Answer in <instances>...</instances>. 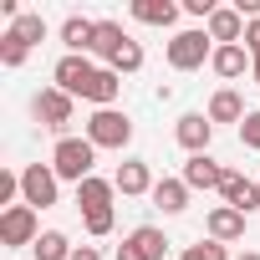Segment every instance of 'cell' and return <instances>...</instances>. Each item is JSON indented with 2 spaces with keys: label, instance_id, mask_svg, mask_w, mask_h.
Wrapping results in <instances>:
<instances>
[{
  "label": "cell",
  "instance_id": "1",
  "mask_svg": "<svg viewBox=\"0 0 260 260\" xmlns=\"http://www.w3.org/2000/svg\"><path fill=\"white\" fill-rule=\"evenodd\" d=\"M127 138H133V122H127V112L117 107H97L87 117V143L92 148H127Z\"/></svg>",
  "mask_w": 260,
  "mask_h": 260
},
{
  "label": "cell",
  "instance_id": "2",
  "mask_svg": "<svg viewBox=\"0 0 260 260\" xmlns=\"http://www.w3.org/2000/svg\"><path fill=\"white\" fill-rule=\"evenodd\" d=\"M92 164H97V148L87 143V138H61L56 143V153H51V169H56V179H92Z\"/></svg>",
  "mask_w": 260,
  "mask_h": 260
},
{
  "label": "cell",
  "instance_id": "3",
  "mask_svg": "<svg viewBox=\"0 0 260 260\" xmlns=\"http://www.w3.org/2000/svg\"><path fill=\"white\" fill-rule=\"evenodd\" d=\"M214 51H209V36L204 31H179L174 41H169V67L174 72H194V67H204Z\"/></svg>",
  "mask_w": 260,
  "mask_h": 260
},
{
  "label": "cell",
  "instance_id": "4",
  "mask_svg": "<svg viewBox=\"0 0 260 260\" xmlns=\"http://www.w3.org/2000/svg\"><path fill=\"white\" fill-rule=\"evenodd\" d=\"M164 255H169V240H164L158 224H138L117 245V260H164Z\"/></svg>",
  "mask_w": 260,
  "mask_h": 260
},
{
  "label": "cell",
  "instance_id": "5",
  "mask_svg": "<svg viewBox=\"0 0 260 260\" xmlns=\"http://www.w3.org/2000/svg\"><path fill=\"white\" fill-rule=\"evenodd\" d=\"M41 230H36V209L31 204H11L0 214V245H36Z\"/></svg>",
  "mask_w": 260,
  "mask_h": 260
},
{
  "label": "cell",
  "instance_id": "6",
  "mask_svg": "<svg viewBox=\"0 0 260 260\" xmlns=\"http://www.w3.org/2000/svg\"><path fill=\"white\" fill-rule=\"evenodd\" d=\"M21 194L31 209H51L56 204V169H41V164L21 169Z\"/></svg>",
  "mask_w": 260,
  "mask_h": 260
},
{
  "label": "cell",
  "instance_id": "7",
  "mask_svg": "<svg viewBox=\"0 0 260 260\" xmlns=\"http://www.w3.org/2000/svg\"><path fill=\"white\" fill-rule=\"evenodd\" d=\"M36 117H41V127H51V133H67V122H72V97L61 92V87H46V92H36Z\"/></svg>",
  "mask_w": 260,
  "mask_h": 260
},
{
  "label": "cell",
  "instance_id": "8",
  "mask_svg": "<svg viewBox=\"0 0 260 260\" xmlns=\"http://www.w3.org/2000/svg\"><path fill=\"white\" fill-rule=\"evenodd\" d=\"M174 138H179L189 153H204V148H209V138H214V122H209L204 112H184V117H179V127H174Z\"/></svg>",
  "mask_w": 260,
  "mask_h": 260
},
{
  "label": "cell",
  "instance_id": "9",
  "mask_svg": "<svg viewBox=\"0 0 260 260\" xmlns=\"http://www.w3.org/2000/svg\"><path fill=\"white\" fill-rule=\"evenodd\" d=\"M92 72H97V67H92L87 56H61V61H56V87H61L67 97H82V87L92 82Z\"/></svg>",
  "mask_w": 260,
  "mask_h": 260
},
{
  "label": "cell",
  "instance_id": "10",
  "mask_svg": "<svg viewBox=\"0 0 260 260\" xmlns=\"http://www.w3.org/2000/svg\"><path fill=\"white\" fill-rule=\"evenodd\" d=\"M219 194H224V204H230V209H240V214H250V209H260V184H250L245 174H224V184H219Z\"/></svg>",
  "mask_w": 260,
  "mask_h": 260
},
{
  "label": "cell",
  "instance_id": "11",
  "mask_svg": "<svg viewBox=\"0 0 260 260\" xmlns=\"http://www.w3.org/2000/svg\"><path fill=\"white\" fill-rule=\"evenodd\" d=\"M224 174H230V169H219L209 153H194V158L184 164V184H189V189H219Z\"/></svg>",
  "mask_w": 260,
  "mask_h": 260
},
{
  "label": "cell",
  "instance_id": "12",
  "mask_svg": "<svg viewBox=\"0 0 260 260\" xmlns=\"http://www.w3.org/2000/svg\"><path fill=\"white\" fill-rule=\"evenodd\" d=\"M117 92H122V77H117L112 67H97V72H92V82L82 87V97H87V102H97V107H112V102H117Z\"/></svg>",
  "mask_w": 260,
  "mask_h": 260
},
{
  "label": "cell",
  "instance_id": "13",
  "mask_svg": "<svg viewBox=\"0 0 260 260\" xmlns=\"http://www.w3.org/2000/svg\"><path fill=\"white\" fill-rule=\"evenodd\" d=\"M112 189H117V194H153V179H148V164H143V158H127V164L117 169Z\"/></svg>",
  "mask_w": 260,
  "mask_h": 260
},
{
  "label": "cell",
  "instance_id": "14",
  "mask_svg": "<svg viewBox=\"0 0 260 260\" xmlns=\"http://www.w3.org/2000/svg\"><path fill=\"white\" fill-rule=\"evenodd\" d=\"M240 36H245V16H240V11H214V16H209V41L240 46Z\"/></svg>",
  "mask_w": 260,
  "mask_h": 260
},
{
  "label": "cell",
  "instance_id": "15",
  "mask_svg": "<svg viewBox=\"0 0 260 260\" xmlns=\"http://www.w3.org/2000/svg\"><path fill=\"white\" fill-rule=\"evenodd\" d=\"M77 204H82V214H97V209H112V184L107 179H82L77 184Z\"/></svg>",
  "mask_w": 260,
  "mask_h": 260
},
{
  "label": "cell",
  "instance_id": "16",
  "mask_svg": "<svg viewBox=\"0 0 260 260\" xmlns=\"http://www.w3.org/2000/svg\"><path fill=\"white\" fill-rule=\"evenodd\" d=\"M245 235V214L240 209H230V204H219V209H209V240H240Z\"/></svg>",
  "mask_w": 260,
  "mask_h": 260
},
{
  "label": "cell",
  "instance_id": "17",
  "mask_svg": "<svg viewBox=\"0 0 260 260\" xmlns=\"http://www.w3.org/2000/svg\"><path fill=\"white\" fill-rule=\"evenodd\" d=\"M153 204H158L164 214H179V209L189 204V184H184V179H158V184H153Z\"/></svg>",
  "mask_w": 260,
  "mask_h": 260
},
{
  "label": "cell",
  "instance_id": "18",
  "mask_svg": "<svg viewBox=\"0 0 260 260\" xmlns=\"http://www.w3.org/2000/svg\"><path fill=\"white\" fill-rule=\"evenodd\" d=\"M133 16L143 26H174L179 21V6H174V0H133Z\"/></svg>",
  "mask_w": 260,
  "mask_h": 260
},
{
  "label": "cell",
  "instance_id": "19",
  "mask_svg": "<svg viewBox=\"0 0 260 260\" xmlns=\"http://www.w3.org/2000/svg\"><path fill=\"white\" fill-rule=\"evenodd\" d=\"M122 41H127V36H122V26H117V21H97V36H92V51H97V56H102L107 67H112V56L122 51Z\"/></svg>",
  "mask_w": 260,
  "mask_h": 260
},
{
  "label": "cell",
  "instance_id": "20",
  "mask_svg": "<svg viewBox=\"0 0 260 260\" xmlns=\"http://www.w3.org/2000/svg\"><path fill=\"white\" fill-rule=\"evenodd\" d=\"M209 122H245V102H240V92H214V102H209Z\"/></svg>",
  "mask_w": 260,
  "mask_h": 260
},
{
  "label": "cell",
  "instance_id": "21",
  "mask_svg": "<svg viewBox=\"0 0 260 260\" xmlns=\"http://www.w3.org/2000/svg\"><path fill=\"white\" fill-rule=\"evenodd\" d=\"M92 36H97V21H82V16H72V21L61 26V41L72 46V56H77V51H92Z\"/></svg>",
  "mask_w": 260,
  "mask_h": 260
},
{
  "label": "cell",
  "instance_id": "22",
  "mask_svg": "<svg viewBox=\"0 0 260 260\" xmlns=\"http://www.w3.org/2000/svg\"><path fill=\"white\" fill-rule=\"evenodd\" d=\"M209 67H214L219 77H245V46H214Z\"/></svg>",
  "mask_w": 260,
  "mask_h": 260
},
{
  "label": "cell",
  "instance_id": "23",
  "mask_svg": "<svg viewBox=\"0 0 260 260\" xmlns=\"http://www.w3.org/2000/svg\"><path fill=\"white\" fill-rule=\"evenodd\" d=\"M31 250H36V260H72V250H77V245H67V235H61V230H46Z\"/></svg>",
  "mask_w": 260,
  "mask_h": 260
},
{
  "label": "cell",
  "instance_id": "24",
  "mask_svg": "<svg viewBox=\"0 0 260 260\" xmlns=\"http://www.w3.org/2000/svg\"><path fill=\"white\" fill-rule=\"evenodd\" d=\"M11 36L26 41V46H36V41H46V21H41V16H16V21H11Z\"/></svg>",
  "mask_w": 260,
  "mask_h": 260
},
{
  "label": "cell",
  "instance_id": "25",
  "mask_svg": "<svg viewBox=\"0 0 260 260\" xmlns=\"http://www.w3.org/2000/svg\"><path fill=\"white\" fill-rule=\"evenodd\" d=\"M138 67H143V46H138L133 36H127V41H122V51L112 56V72L122 77V72H138Z\"/></svg>",
  "mask_w": 260,
  "mask_h": 260
},
{
  "label": "cell",
  "instance_id": "26",
  "mask_svg": "<svg viewBox=\"0 0 260 260\" xmlns=\"http://www.w3.org/2000/svg\"><path fill=\"white\" fill-rule=\"evenodd\" d=\"M26 51H31L26 41H16V36H0V61H6V67H21V61H26Z\"/></svg>",
  "mask_w": 260,
  "mask_h": 260
},
{
  "label": "cell",
  "instance_id": "27",
  "mask_svg": "<svg viewBox=\"0 0 260 260\" xmlns=\"http://www.w3.org/2000/svg\"><path fill=\"white\" fill-rule=\"evenodd\" d=\"M184 260H230V255H224V245H219V240H204V245H189V250H184Z\"/></svg>",
  "mask_w": 260,
  "mask_h": 260
},
{
  "label": "cell",
  "instance_id": "28",
  "mask_svg": "<svg viewBox=\"0 0 260 260\" xmlns=\"http://www.w3.org/2000/svg\"><path fill=\"white\" fill-rule=\"evenodd\" d=\"M240 143H245V148H260V112H245V122H240Z\"/></svg>",
  "mask_w": 260,
  "mask_h": 260
},
{
  "label": "cell",
  "instance_id": "29",
  "mask_svg": "<svg viewBox=\"0 0 260 260\" xmlns=\"http://www.w3.org/2000/svg\"><path fill=\"white\" fill-rule=\"evenodd\" d=\"M112 230V209H97V214H87V235H107Z\"/></svg>",
  "mask_w": 260,
  "mask_h": 260
},
{
  "label": "cell",
  "instance_id": "30",
  "mask_svg": "<svg viewBox=\"0 0 260 260\" xmlns=\"http://www.w3.org/2000/svg\"><path fill=\"white\" fill-rule=\"evenodd\" d=\"M16 189H21V174H11V169H6V174H0V204H11V199H16Z\"/></svg>",
  "mask_w": 260,
  "mask_h": 260
},
{
  "label": "cell",
  "instance_id": "31",
  "mask_svg": "<svg viewBox=\"0 0 260 260\" xmlns=\"http://www.w3.org/2000/svg\"><path fill=\"white\" fill-rule=\"evenodd\" d=\"M72 260H102V255H97L92 245H77V250H72Z\"/></svg>",
  "mask_w": 260,
  "mask_h": 260
},
{
  "label": "cell",
  "instance_id": "32",
  "mask_svg": "<svg viewBox=\"0 0 260 260\" xmlns=\"http://www.w3.org/2000/svg\"><path fill=\"white\" fill-rule=\"evenodd\" d=\"M250 61H255V82H260V51H255V56H250Z\"/></svg>",
  "mask_w": 260,
  "mask_h": 260
},
{
  "label": "cell",
  "instance_id": "33",
  "mask_svg": "<svg viewBox=\"0 0 260 260\" xmlns=\"http://www.w3.org/2000/svg\"><path fill=\"white\" fill-rule=\"evenodd\" d=\"M240 260H260V255H255V250H245V255H240Z\"/></svg>",
  "mask_w": 260,
  "mask_h": 260
}]
</instances>
